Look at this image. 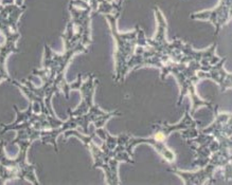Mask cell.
<instances>
[{"label":"cell","mask_w":232,"mask_h":185,"mask_svg":"<svg viewBox=\"0 0 232 185\" xmlns=\"http://www.w3.org/2000/svg\"><path fill=\"white\" fill-rule=\"evenodd\" d=\"M155 138H156L157 141H162V140H164V134L162 132H158L157 134H156Z\"/></svg>","instance_id":"1"}]
</instances>
